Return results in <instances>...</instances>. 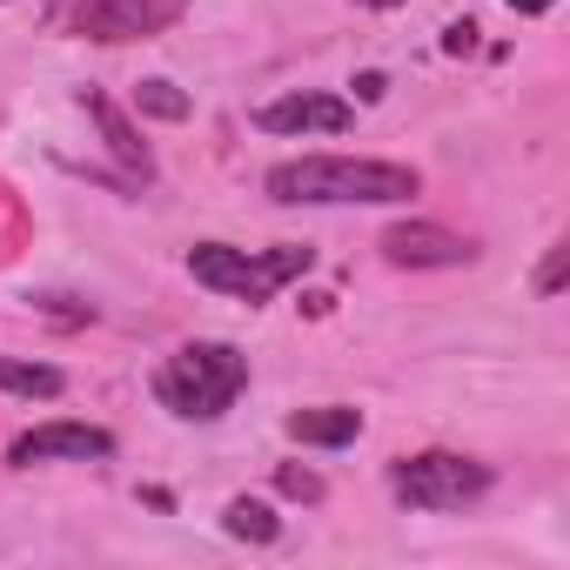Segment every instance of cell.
Instances as JSON below:
<instances>
[{
    "instance_id": "obj_1",
    "label": "cell",
    "mask_w": 570,
    "mask_h": 570,
    "mask_svg": "<svg viewBox=\"0 0 570 570\" xmlns=\"http://www.w3.org/2000/svg\"><path fill=\"white\" fill-rule=\"evenodd\" d=\"M262 195L282 208H403L423 195V175L370 155H296L262 175Z\"/></svg>"
},
{
    "instance_id": "obj_2",
    "label": "cell",
    "mask_w": 570,
    "mask_h": 570,
    "mask_svg": "<svg viewBox=\"0 0 570 570\" xmlns=\"http://www.w3.org/2000/svg\"><path fill=\"white\" fill-rule=\"evenodd\" d=\"M248 390V356L235 343H181L155 370V403L181 423H215Z\"/></svg>"
},
{
    "instance_id": "obj_3",
    "label": "cell",
    "mask_w": 570,
    "mask_h": 570,
    "mask_svg": "<svg viewBox=\"0 0 570 570\" xmlns=\"http://www.w3.org/2000/svg\"><path fill=\"white\" fill-rule=\"evenodd\" d=\"M188 275L215 296H235L248 309H262L282 282L309 275V248L303 242H282V248H228V242H195L188 248Z\"/></svg>"
},
{
    "instance_id": "obj_4",
    "label": "cell",
    "mask_w": 570,
    "mask_h": 570,
    "mask_svg": "<svg viewBox=\"0 0 570 570\" xmlns=\"http://www.w3.org/2000/svg\"><path fill=\"white\" fill-rule=\"evenodd\" d=\"M483 490H490V463H476V456H463V450H416V456H396V463H390V497H396L403 510L443 517V510L476 503Z\"/></svg>"
},
{
    "instance_id": "obj_5",
    "label": "cell",
    "mask_w": 570,
    "mask_h": 570,
    "mask_svg": "<svg viewBox=\"0 0 570 570\" xmlns=\"http://www.w3.org/2000/svg\"><path fill=\"white\" fill-rule=\"evenodd\" d=\"M115 456V430L101 423H35L8 443V463L14 470H35V463H108Z\"/></svg>"
},
{
    "instance_id": "obj_6",
    "label": "cell",
    "mask_w": 570,
    "mask_h": 570,
    "mask_svg": "<svg viewBox=\"0 0 570 570\" xmlns=\"http://www.w3.org/2000/svg\"><path fill=\"white\" fill-rule=\"evenodd\" d=\"M376 248L390 268H463V262H476V242L443 228V222H390Z\"/></svg>"
},
{
    "instance_id": "obj_7",
    "label": "cell",
    "mask_w": 570,
    "mask_h": 570,
    "mask_svg": "<svg viewBox=\"0 0 570 570\" xmlns=\"http://www.w3.org/2000/svg\"><path fill=\"white\" fill-rule=\"evenodd\" d=\"M255 128L262 135H350L356 128V108L343 95H282V101H262L255 108Z\"/></svg>"
},
{
    "instance_id": "obj_8",
    "label": "cell",
    "mask_w": 570,
    "mask_h": 570,
    "mask_svg": "<svg viewBox=\"0 0 570 570\" xmlns=\"http://www.w3.org/2000/svg\"><path fill=\"white\" fill-rule=\"evenodd\" d=\"M181 14V0H88L81 8V35L88 41H135L155 35Z\"/></svg>"
},
{
    "instance_id": "obj_9",
    "label": "cell",
    "mask_w": 570,
    "mask_h": 570,
    "mask_svg": "<svg viewBox=\"0 0 570 570\" xmlns=\"http://www.w3.org/2000/svg\"><path fill=\"white\" fill-rule=\"evenodd\" d=\"M81 108H88V121L101 128L108 155H115V161H121V168H128V175H135V181L148 188V181H155V155H148V141L135 135V121H128V115H121V108H115V101H108L101 88H81Z\"/></svg>"
},
{
    "instance_id": "obj_10",
    "label": "cell",
    "mask_w": 570,
    "mask_h": 570,
    "mask_svg": "<svg viewBox=\"0 0 570 570\" xmlns=\"http://www.w3.org/2000/svg\"><path fill=\"white\" fill-rule=\"evenodd\" d=\"M289 436L309 443V450H343L363 436V410L356 403H316V410H296L289 416Z\"/></svg>"
},
{
    "instance_id": "obj_11",
    "label": "cell",
    "mask_w": 570,
    "mask_h": 570,
    "mask_svg": "<svg viewBox=\"0 0 570 570\" xmlns=\"http://www.w3.org/2000/svg\"><path fill=\"white\" fill-rule=\"evenodd\" d=\"M0 390H14L28 403H55L68 390V376L55 363H21V356H0Z\"/></svg>"
},
{
    "instance_id": "obj_12",
    "label": "cell",
    "mask_w": 570,
    "mask_h": 570,
    "mask_svg": "<svg viewBox=\"0 0 570 570\" xmlns=\"http://www.w3.org/2000/svg\"><path fill=\"white\" fill-rule=\"evenodd\" d=\"M222 530H228L235 543H275V537H282V517H275L262 497H228Z\"/></svg>"
},
{
    "instance_id": "obj_13",
    "label": "cell",
    "mask_w": 570,
    "mask_h": 570,
    "mask_svg": "<svg viewBox=\"0 0 570 570\" xmlns=\"http://www.w3.org/2000/svg\"><path fill=\"white\" fill-rule=\"evenodd\" d=\"M135 115H155V121H188V95L175 81H141L135 88Z\"/></svg>"
},
{
    "instance_id": "obj_14",
    "label": "cell",
    "mask_w": 570,
    "mask_h": 570,
    "mask_svg": "<svg viewBox=\"0 0 570 570\" xmlns=\"http://www.w3.org/2000/svg\"><path fill=\"white\" fill-rule=\"evenodd\" d=\"M275 490H282V497H296V503H323V476L303 470V463H282V470H275Z\"/></svg>"
},
{
    "instance_id": "obj_15",
    "label": "cell",
    "mask_w": 570,
    "mask_h": 570,
    "mask_svg": "<svg viewBox=\"0 0 570 570\" xmlns=\"http://www.w3.org/2000/svg\"><path fill=\"white\" fill-rule=\"evenodd\" d=\"M563 255H570V248L550 242V255H543V268H537V296H557V289H563Z\"/></svg>"
},
{
    "instance_id": "obj_16",
    "label": "cell",
    "mask_w": 570,
    "mask_h": 570,
    "mask_svg": "<svg viewBox=\"0 0 570 570\" xmlns=\"http://www.w3.org/2000/svg\"><path fill=\"white\" fill-rule=\"evenodd\" d=\"M443 48H450V55H470V48H476V21H456V28L443 35Z\"/></svg>"
},
{
    "instance_id": "obj_17",
    "label": "cell",
    "mask_w": 570,
    "mask_h": 570,
    "mask_svg": "<svg viewBox=\"0 0 570 570\" xmlns=\"http://www.w3.org/2000/svg\"><path fill=\"white\" fill-rule=\"evenodd\" d=\"M383 95H390L383 75H356V101H383Z\"/></svg>"
},
{
    "instance_id": "obj_18",
    "label": "cell",
    "mask_w": 570,
    "mask_h": 570,
    "mask_svg": "<svg viewBox=\"0 0 570 570\" xmlns=\"http://www.w3.org/2000/svg\"><path fill=\"white\" fill-rule=\"evenodd\" d=\"M503 8H517V14H530V21H537V14H550V8H557V0H503Z\"/></svg>"
},
{
    "instance_id": "obj_19",
    "label": "cell",
    "mask_w": 570,
    "mask_h": 570,
    "mask_svg": "<svg viewBox=\"0 0 570 570\" xmlns=\"http://www.w3.org/2000/svg\"><path fill=\"white\" fill-rule=\"evenodd\" d=\"M356 8H403V0H356Z\"/></svg>"
}]
</instances>
